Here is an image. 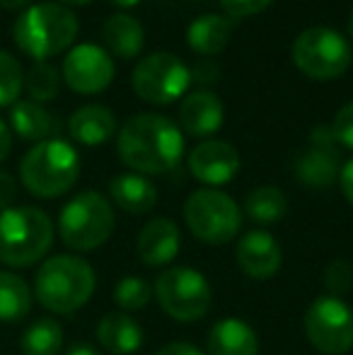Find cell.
<instances>
[{
	"instance_id": "cell-19",
	"label": "cell",
	"mask_w": 353,
	"mask_h": 355,
	"mask_svg": "<svg viewBox=\"0 0 353 355\" xmlns=\"http://www.w3.org/2000/svg\"><path fill=\"white\" fill-rule=\"evenodd\" d=\"M117 131V116L104 104H85L68 119V133L80 145H102Z\"/></svg>"
},
{
	"instance_id": "cell-41",
	"label": "cell",
	"mask_w": 353,
	"mask_h": 355,
	"mask_svg": "<svg viewBox=\"0 0 353 355\" xmlns=\"http://www.w3.org/2000/svg\"><path fill=\"white\" fill-rule=\"evenodd\" d=\"M114 5H119V8H136L141 0H112Z\"/></svg>"
},
{
	"instance_id": "cell-12",
	"label": "cell",
	"mask_w": 353,
	"mask_h": 355,
	"mask_svg": "<svg viewBox=\"0 0 353 355\" xmlns=\"http://www.w3.org/2000/svg\"><path fill=\"white\" fill-rule=\"evenodd\" d=\"M61 75L66 85L78 94H97L114 80V61L97 44L73 46L63 58Z\"/></svg>"
},
{
	"instance_id": "cell-17",
	"label": "cell",
	"mask_w": 353,
	"mask_h": 355,
	"mask_svg": "<svg viewBox=\"0 0 353 355\" xmlns=\"http://www.w3.org/2000/svg\"><path fill=\"white\" fill-rule=\"evenodd\" d=\"M339 150L336 143H315L310 141V148L298 155L295 159V177L300 184L310 189H327L339 179Z\"/></svg>"
},
{
	"instance_id": "cell-36",
	"label": "cell",
	"mask_w": 353,
	"mask_h": 355,
	"mask_svg": "<svg viewBox=\"0 0 353 355\" xmlns=\"http://www.w3.org/2000/svg\"><path fill=\"white\" fill-rule=\"evenodd\" d=\"M155 355H203V353L198 351L196 346L187 343V341H175V343H167V346H162Z\"/></svg>"
},
{
	"instance_id": "cell-34",
	"label": "cell",
	"mask_w": 353,
	"mask_h": 355,
	"mask_svg": "<svg viewBox=\"0 0 353 355\" xmlns=\"http://www.w3.org/2000/svg\"><path fill=\"white\" fill-rule=\"evenodd\" d=\"M17 201V182L10 172L0 169V211H8Z\"/></svg>"
},
{
	"instance_id": "cell-23",
	"label": "cell",
	"mask_w": 353,
	"mask_h": 355,
	"mask_svg": "<svg viewBox=\"0 0 353 355\" xmlns=\"http://www.w3.org/2000/svg\"><path fill=\"white\" fill-rule=\"evenodd\" d=\"M230 37H232V19L216 12L196 17L189 24V32H187V42L191 46V51L201 53L203 58L221 53L227 46Z\"/></svg>"
},
{
	"instance_id": "cell-20",
	"label": "cell",
	"mask_w": 353,
	"mask_h": 355,
	"mask_svg": "<svg viewBox=\"0 0 353 355\" xmlns=\"http://www.w3.org/2000/svg\"><path fill=\"white\" fill-rule=\"evenodd\" d=\"M211 355H259V338L242 319H221L208 331Z\"/></svg>"
},
{
	"instance_id": "cell-32",
	"label": "cell",
	"mask_w": 353,
	"mask_h": 355,
	"mask_svg": "<svg viewBox=\"0 0 353 355\" xmlns=\"http://www.w3.org/2000/svg\"><path fill=\"white\" fill-rule=\"evenodd\" d=\"M332 133H334L336 143L353 150V102L339 109L334 123H332Z\"/></svg>"
},
{
	"instance_id": "cell-26",
	"label": "cell",
	"mask_w": 353,
	"mask_h": 355,
	"mask_svg": "<svg viewBox=\"0 0 353 355\" xmlns=\"http://www.w3.org/2000/svg\"><path fill=\"white\" fill-rule=\"evenodd\" d=\"M22 355H58L63 351V329L56 319L42 317L32 322L19 336Z\"/></svg>"
},
{
	"instance_id": "cell-29",
	"label": "cell",
	"mask_w": 353,
	"mask_h": 355,
	"mask_svg": "<svg viewBox=\"0 0 353 355\" xmlns=\"http://www.w3.org/2000/svg\"><path fill=\"white\" fill-rule=\"evenodd\" d=\"M24 87V71L12 53L0 49V107H12Z\"/></svg>"
},
{
	"instance_id": "cell-25",
	"label": "cell",
	"mask_w": 353,
	"mask_h": 355,
	"mask_svg": "<svg viewBox=\"0 0 353 355\" xmlns=\"http://www.w3.org/2000/svg\"><path fill=\"white\" fill-rule=\"evenodd\" d=\"M34 293L22 276L0 271V322L17 324L32 312Z\"/></svg>"
},
{
	"instance_id": "cell-31",
	"label": "cell",
	"mask_w": 353,
	"mask_h": 355,
	"mask_svg": "<svg viewBox=\"0 0 353 355\" xmlns=\"http://www.w3.org/2000/svg\"><path fill=\"white\" fill-rule=\"evenodd\" d=\"M325 285L334 297L346 295L353 288V266L349 261H344V259L329 261V266L325 271Z\"/></svg>"
},
{
	"instance_id": "cell-42",
	"label": "cell",
	"mask_w": 353,
	"mask_h": 355,
	"mask_svg": "<svg viewBox=\"0 0 353 355\" xmlns=\"http://www.w3.org/2000/svg\"><path fill=\"white\" fill-rule=\"evenodd\" d=\"M61 5H87L92 3V0H58Z\"/></svg>"
},
{
	"instance_id": "cell-43",
	"label": "cell",
	"mask_w": 353,
	"mask_h": 355,
	"mask_svg": "<svg viewBox=\"0 0 353 355\" xmlns=\"http://www.w3.org/2000/svg\"><path fill=\"white\" fill-rule=\"evenodd\" d=\"M349 32H351V37H353V12H351V22H349Z\"/></svg>"
},
{
	"instance_id": "cell-5",
	"label": "cell",
	"mask_w": 353,
	"mask_h": 355,
	"mask_svg": "<svg viewBox=\"0 0 353 355\" xmlns=\"http://www.w3.org/2000/svg\"><path fill=\"white\" fill-rule=\"evenodd\" d=\"M53 244V223L42 208L12 206L0 211V263L27 268L42 261Z\"/></svg>"
},
{
	"instance_id": "cell-7",
	"label": "cell",
	"mask_w": 353,
	"mask_h": 355,
	"mask_svg": "<svg viewBox=\"0 0 353 355\" xmlns=\"http://www.w3.org/2000/svg\"><path fill=\"white\" fill-rule=\"evenodd\" d=\"M153 295L160 307L175 322H198L208 314L213 304V288L201 271L189 266H175L157 276Z\"/></svg>"
},
{
	"instance_id": "cell-16",
	"label": "cell",
	"mask_w": 353,
	"mask_h": 355,
	"mask_svg": "<svg viewBox=\"0 0 353 355\" xmlns=\"http://www.w3.org/2000/svg\"><path fill=\"white\" fill-rule=\"evenodd\" d=\"M179 227L170 218H155L141 230L136 242V252L146 266H167L179 254Z\"/></svg>"
},
{
	"instance_id": "cell-6",
	"label": "cell",
	"mask_w": 353,
	"mask_h": 355,
	"mask_svg": "<svg viewBox=\"0 0 353 355\" xmlns=\"http://www.w3.org/2000/svg\"><path fill=\"white\" fill-rule=\"evenodd\" d=\"M114 225L112 203L97 191H83L61 208L58 237L73 252H92L112 237Z\"/></svg>"
},
{
	"instance_id": "cell-10",
	"label": "cell",
	"mask_w": 353,
	"mask_h": 355,
	"mask_svg": "<svg viewBox=\"0 0 353 355\" xmlns=\"http://www.w3.org/2000/svg\"><path fill=\"white\" fill-rule=\"evenodd\" d=\"M305 334L320 353H349L353 348V309L334 295L312 300L305 312Z\"/></svg>"
},
{
	"instance_id": "cell-8",
	"label": "cell",
	"mask_w": 353,
	"mask_h": 355,
	"mask_svg": "<svg viewBox=\"0 0 353 355\" xmlns=\"http://www.w3.org/2000/svg\"><path fill=\"white\" fill-rule=\"evenodd\" d=\"M184 220L196 239L206 244H227L242 227L237 203L218 189H198L184 203Z\"/></svg>"
},
{
	"instance_id": "cell-18",
	"label": "cell",
	"mask_w": 353,
	"mask_h": 355,
	"mask_svg": "<svg viewBox=\"0 0 353 355\" xmlns=\"http://www.w3.org/2000/svg\"><path fill=\"white\" fill-rule=\"evenodd\" d=\"M97 341L109 355H133L143 346V329L131 314L109 312L97 324Z\"/></svg>"
},
{
	"instance_id": "cell-22",
	"label": "cell",
	"mask_w": 353,
	"mask_h": 355,
	"mask_svg": "<svg viewBox=\"0 0 353 355\" xmlns=\"http://www.w3.org/2000/svg\"><path fill=\"white\" fill-rule=\"evenodd\" d=\"M102 39L109 53L119 58H133L141 53L143 44H146V29L133 15L117 12L104 22Z\"/></svg>"
},
{
	"instance_id": "cell-33",
	"label": "cell",
	"mask_w": 353,
	"mask_h": 355,
	"mask_svg": "<svg viewBox=\"0 0 353 355\" xmlns=\"http://www.w3.org/2000/svg\"><path fill=\"white\" fill-rule=\"evenodd\" d=\"M271 3L273 0H221L225 12L232 15V17H252V15H259V12H264Z\"/></svg>"
},
{
	"instance_id": "cell-38",
	"label": "cell",
	"mask_w": 353,
	"mask_h": 355,
	"mask_svg": "<svg viewBox=\"0 0 353 355\" xmlns=\"http://www.w3.org/2000/svg\"><path fill=\"white\" fill-rule=\"evenodd\" d=\"M12 150V131L8 128V123L0 119V162H5Z\"/></svg>"
},
{
	"instance_id": "cell-9",
	"label": "cell",
	"mask_w": 353,
	"mask_h": 355,
	"mask_svg": "<svg viewBox=\"0 0 353 355\" xmlns=\"http://www.w3.org/2000/svg\"><path fill=\"white\" fill-rule=\"evenodd\" d=\"M293 63L312 80H334L351 66V46L329 27H310L293 42Z\"/></svg>"
},
{
	"instance_id": "cell-11",
	"label": "cell",
	"mask_w": 353,
	"mask_h": 355,
	"mask_svg": "<svg viewBox=\"0 0 353 355\" xmlns=\"http://www.w3.org/2000/svg\"><path fill=\"white\" fill-rule=\"evenodd\" d=\"M133 89L148 104H172L191 85L189 66L170 51H157L138 61L133 71Z\"/></svg>"
},
{
	"instance_id": "cell-40",
	"label": "cell",
	"mask_w": 353,
	"mask_h": 355,
	"mask_svg": "<svg viewBox=\"0 0 353 355\" xmlns=\"http://www.w3.org/2000/svg\"><path fill=\"white\" fill-rule=\"evenodd\" d=\"M32 0H0V8L5 10H22L24 5H29Z\"/></svg>"
},
{
	"instance_id": "cell-3",
	"label": "cell",
	"mask_w": 353,
	"mask_h": 355,
	"mask_svg": "<svg viewBox=\"0 0 353 355\" xmlns=\"http://www.w3.org/2000/svg\"><path fill=\"white\" fill-rule=\"evenodd\" d=\"M78 29H80V22L71 8L61 3H37L29 5L17 17L12 37L22 53L37 61H46L71 49L78 37Z\"/></svg>"
},
{
	"instance_id": "cell-15",
	"label": "cell",
	"mask_w": 353,
	"mask_h": 355,
	"mask_svg": "<svg viewBox=\"0 0 353 355\" xmlns=\"http://www.w3.org/2000/svg\"><path fill=\"white\" fill-rule=\"evenodd\" d=\"M225 121V107L221 97L213 94L211 89H196L189 92L179 109V123L189 136L206 138L213 136Z\"/></svg>"
},
{
	"instance_id": "cell-30",
	"label": "cell",
	"mask_w": 353,
	"mask_h": 355,
	"mask_svg": "<svg viewBox=\"0 0 353 355\" xmlns=\"http://www.w3.org/2000/svg\"><path fill=\"white\" fill-rule=\"evenodd\" d=\"M153 297V288L148 285V281L138 276H126L117 283L114 288V302L119 304L126 312H138L143 309Z\"/></svg>"
},
{
	"instance_id": "cell-2",
	"label": "cell",
	"mask_w": 353,
	"mask_h": 355,
	"mask_svg": "<svg viewBox=\"0 0 353 355\" xmlns=\"http://www.w3.org/2000/svg\"><path fill=\"white\" fill-rule=\"evenodd\" d=\"M97 288L94 268L73 254H56L39 266L34 276V297L53 314H73L85 307Z\"/></svg>"
},
{
	"instance_id": "cell-28",
	"label": "cell",
	"mask_w": 353,
	"mask_h": 355,
	"mask_svg": "<svg viewBox=\"0 0 353 355\" xmlns=\"http://www.w3.org/2000/svg\"><path fill=\"white\" fill-rule=\"evenodd\" d=\"M24 89L29 92L32 102H49L58 97L61 89V73L46 61H37L27 73H24Z\"/></svg>"
},
{
	"instance_id": "cell-14",
	"label": "cell",
	"mask_w": 353,
	"mask_h": 355,
	"mask_svg": "<svg viewBox=\"0 0 353 355\" xmlns=\"http://www.w3.org/2000/svg\"><path fill=\"white\" fill-rule=\"evenodd\" d=\"M235 257H237V266L250 278H255V281H268V278H273L283 263L281 244L266 230H252V232H247L237 242Z\"/></svg>"
},
{
	"instance_id": "cell-13",
	"label": "cell",
	"mask_w": 353,
	"mask_h": 355,
	"mask_svg": "<svg viewBox=\"0 0 353 355\" xmlns=\"http://www.w3.org/2000/svg\"><path fill=\"white\" fill-rule=\"evenodd\" d=\"M240 153L227 141H203L189 155V172L208 187H223L240 172Z\"/></svg>"
},
{
	"instance_id": "cell-21",
	"label": "cell",
	"mask_w": 353,
	"mask_h": 355,
	"mask_svg": "<svg viewBox=\"0 0 353 355\" xmlns=\"http://www.w3.org/2000/svg\"><path fill=\"white\" fill-rule=\"evenodd\" d=\"M109 196L114 198L121 211L141 215L150 213L157 203V189L150 179H146L143 174H117L109 182Z\"/></svg>"
},
{
	"instance_id": "cell-39",
	"label": "cell",
	"mask_w": 353,
	"mask_h": 355,
	"mask_svg": "<svg viewBox=\"0 0 353 355\" xmlns=\"http://www.w3.org/2000/svg\"><path fill=\"white\" fill-rule=\"evenodd\" d=\"M66 355H99V351L94 346H89V343H73L71 348L66 351Z\"/></svg>"
},
{
	"instance_id": "cell-35",
	"label": "cell",
	"mask_w": 353,
	"mask_h": 355,
	"mask_svg": "<svg viewBox=\"0 0 353 355\" xmlns=\"http://www.w3.org/2000/svg\"><path fill=\"white\" fill-rule=\"evenodd\" d=\"M218 78H221V71H218L216 63L208 61V58H201V61L196 63V68L191 71V80H198V83H203V85L216 83Z\"/></svg>"
},
{
	"instance_id": "cell-27",
	"label": "cell",
	"mask_w": 353,
	"mask_h": 355,
	"mask_svg": "<svg viewBox=\"0 0 353 355\" xmlns=\"http://www.w3.org/2000/svg\"><path fill=\"white\" fill-rule=\"evenodd\" d=\"M245 213L252 223L273 225V223H278V220H283V215L288 213V198H286V193L276 187H259L247 193Z\"/></svg>"
},
{
	"instance_id": "cell-37",
	"label": "cell",
	"mask_w": 353,
	"mask_h": 355,
	"mask_svg": "<svg viewBox=\"0 0 353 355\" xmlns=\"http://www.w3.org/2000/svg\"><path fill=\"white\" fill-rule=\"evenodd\" d=\"M339 184H341V191H344L346 201L353 206V159L341 167V174H339Z\"/></svg>"
},
{
	"instance_id": "cell-1",
	"label": "cell",
	"mask_w": 353,
	"mask_h": 355,
	"mask_svg": "<svg viewBox=\"0 0 353 355\" xmlns=\"http://www.w3.org/2000/svg\"><path fill=\"white\" fill-rule=\"evenodd\" d=\"M119 157L136 174H165L177 167L184 153V136L175 121L160 114L131 116L117 138Z\"/></svg>"
},
{
	"instance_id": "cell-24",
	"label": "cell",
	"mask_w": 353,
	"mask_h": 355,
	"mask_svg": "<svg viewBox=\"0 0 353 355\" xmlns=\"http://www.w3.org/2000/svg\"><path fill=\"white\" fill-rule=\"evenodd\" d=\"M53 128H56V121L39 102L24 99V102H15L10 109V131L17 133L22 141L42 143L51 138Z\"/></svg>"
},
{
	"instance_id": "cell-4",
	"label": "cell",
	"mask_w": 353,
	"mask_h": 355,
	"mask_svg": "<svg viewBox=\"0 0 353 355\" xmlns=\"http://www.w3.org/2000/svg\"><path fill=\"white\" fill-rule=\"evenodd\" d=\"M80 177V155L68 141L46 138L19 162V182L37 198H58L76 187Z\"/></svg>"
}]
</instances>
